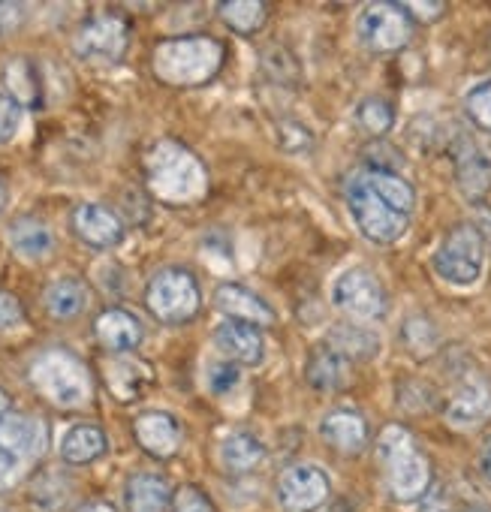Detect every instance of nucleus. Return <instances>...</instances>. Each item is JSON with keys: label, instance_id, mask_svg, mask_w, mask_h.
I'll list each match as a JSON object with an SVG mask.
<instances>
[{"label": "nucleus", "instance_id": "1", "mask_svg": "<svg viewBox=\"0 0 491 512\" xmlns=\"http://www.w3.org/2000/svg\"><path fill=\"white\" fill-rule=\"evenodd\" d=\"M344 202L353 223L368 241L392 244L410 226L416 193L413 184L398 172L362 166L344 181Z\"/></svg>", "mask_w": 491, "mask_h": 512}, {"label": "nucleus", "instance_id": "2", "mask_svg": "<svg viewBox=\"0 0 491 512\" xmlns=\"http://www.w3.org/2000/svg\"><path fill=\"white\" fill-rule=\"evenodd\" d=\"M145 187L154 199L166 205H193L208 193L205 163L175 139H157L142 157Z\"/></svg>", "mask_w": 491, "mask_h": 512}, {"label": "nucleus", "instance_id": "3", "mask_svg": "<svg viewBox=\"0 0 491 512\" xmlns=\"http://www.w3.org/2000/svg\"><path fill=\"white\" fill-rule=\"evenodd\" d=\"M223 46L205 34L169 37L160 40L151 52V73L172 88H199L208 85L223 67Z\"/></svg>", "mask_w": 491, "mask_h": 512}, {"label": "nucleus", "instance_id": "4", "mask_svg": "<svg viewBox=\"0 0 491 512\" xmlns=\"http://www.w3.org/2000/svg\"><path fill=\"white\" fill-rule=\"evenodd\" d=\"M34 389L61 410H82L94 398V380L88 365L67 350H46L28 371Z\"/></svg>", "mask_w": 491, "mask_h": 512}, {"label": "nucleus", "instance_id": "5", "mask_svg": "<svg viewBox=\"0 0 491 512\" xmlns=\"http://www.w3.org/2000/svg\"><path fill=\"white\" fill-rule=\"evenodd\" d=\"M377 458L386 470V479H389L395 500L410 503L428 491L431 467H428V458L419 452V446L407 428L386 425L377 437Z\"/></svg>", "mask_w": 491, "mask_h": 512}, {"label": "nucleus", "instance_id": "6", "mask_svg": "<svg viewBox=\"0 0 491 512\" xmlns=\"http://www.w3.org/2000/svg\"><path fill=\"white\" fill-rule=\"evenodd\" d=\"M431 269L452 287H473L485 269V238L473 223L452 226L431 256Z\"/></svg>", "mask_w": 491, "mask_h": 512}, {"label": "nucleus", "instance_id": "7", "mask_svg": "<svg viewBox=\"0 0 491 512\" xmlns=\"http://www.w3.org/2000/svg\"><path fill=\"white\" fill-rule=\"evenodd\" d=\"M148 311L166 326H184L199 314V284L187 269H160L145 287Z\"/></svg>", "mask_w": 491, "mask_h": 512}, {"label": "nucleus", "instance_id": "8", "mask_svg": "<svg viewBox=\"0 0 491 512\" xmlns=\"http://www.w3.org/2000/svg\"><path fill=\"white\" fill-rule=\"evenodd\" d=\"M130 46V22L118 13H100L82 22L73 37V52L91 67H115Z\"/></svg>", "mask_w": 491, "mask_h": 512}, {"label": "nucleus", "instance_id": "9", "mask_svg": "<svg viewBox=\"0 0 491 512\" xmlns=\"http://www.w3.org/2000/svg\"><path fill=\"white\" fill-rule=\"evenodd\" d=\"M356 34L365 49L377 55L398 52L413 37V19L404 4H368L356 19Z\"/></svg>", "mask_w": 491, "mask_h": 512}, {"label": "nucleus", "instance_id": "10", "mask_svg": "<svg viewBox=\"0 0 491 512\" xmlns=\"http://www.w3.org/2000/svg\"><path fill=\"white\" fill-rule=\"evenodd\" d=\"M332 305L356 323L377 320L386 311V293L368 269H347L332 284Z\"/></svg>", "mask_w": 491, "mask_h": 512}, {"label": "nucleus", "instance_id": "11", "mask_svg": "<svg viewBox=\"0 0 491 512\" xmlns=\"http://www.w3.org/2000/svg\"><path fill=\"white\" fill-rule=\"evenodd\" d=\"M329 500V476L317 464H290L278 479V503L287 512H317Z\"/></svg>", "mask_w": 491, "mask_h": 512}, {"label": "nucleus", "instance_id": "12", "mask_svg": "<svg viewBox=\"0 0 491 512\" xmlns=\"http://www.w3.org/2000/svg\"><path fill=\"white\" fill-rule=\"evenodd\" d=\"M73 232L94 250H109L115 244H121L124 238V223L121 217L100 205V202H82L73 211Z\"/></svg>", "mask_w": 491, "mask_h": 512}, {"label": "nucleus", "instance_id": "13", "mask_svg": "<svg viewBox=\"0 0 491 512\" xmlns=\"http://www.w3.org/2000/svg\"><path fill=\"white\" fill-rule=\"evenodd\" d=\"M305 380L317 392H341L353 380V362L344 353H338L329 341H323L305 359Z\"/></svg>", "mask_w": 491, "mask_h": 512}, {"label": "nucleus", "instance_id": "14", "mask_svg": "<svg viewBox=\"0 0 491 512\" xmlns=\"http://www.w3.org/2000/svg\"><path fill=\"white\" fill-rule=\"evenodd\" d=\"M214 344L235 365H260L266 356V341H263L260 326L241 323V320H223L214 329Z\"/></svg>", "mask_w": 491, "mask_h": 512}, {"label": "nucleus", "instance_id": "15", "mask_svg": "<svg viewBox=\"0 0 491 512\" xmlns=\"http://www.w3.org/2000/svg\"><path fill=\"white\" fill-rule=\"evenodd\" d=\"M0 446L16 458H37L49 446L46 422L31 413H7L0 419Z\"/></svg>", "mask_w": 491, "mask_h": 512}, {"label": "nucleus", "instance_id": "16", "mask_svg": "<svg viewBox=\"0 0 491 512\" xmlns=\"http://www.w3.org/2000/svg\"><path fill=\"white\" fill-rule=\"evenodd\" d=\"M214 308L226 317V320H241L251 326H272L275 323V311L248 287L241 284H220L214 290Z\"/></svg>", "mask_w": 491, "mask_h": 512}, {"label": "nucleus", "instance_id": "17", "mask_svg": "<svg viewBox=\"0 0 491 512\" xmlns=\"http://www.w3.org/2000/svg\"><path fill=\"white\" fill-rule=\"evenodd\" d=\"M455 181L467 199H482L491 190V148L464 139L455 154Z\"/></svg>", "mask_w": 491, "mask_h": 512}, {"label": "nucleus", "instance_id": "18", "mask_svg": "<svg viewBox=\"0 0 491 512\" xmlns=\"http://www.w3.org/2000/svg\"><path fill=\"white\" fill-rule=\"evenodd\" d=\"M133 434L139 446L151 452L154 458H172L181 446V425L169 413H160V410L142 413L133 422Z\"/></svg>", "mask_w": 491, "mask_h": 512}, {"label": "nucleus", "instance_id": "19", "mask_svg": "<svg viewBox=\"0 0 491 512\" xmlns=\"http://www.w3.org/2000/svg\"><path fill=\"white\" fill-rule=\"evenodd\" d=\"M491 419V389L479 380H470L455 392V398L446 404V422L458 431L479 428Z\"/></svg>", "mask_w": 491, "mask_h": 512}, {"label": "nucleus", "instance_id": "20", "mask_svg": "<svg viewBox=\"0 0 491 512\" xmlns=\"http://www.w3.org/2000/svg\"><path fill=\"white\" fill-rule=\"evenodd\" d=\"M0 85H4L7 97L22 109L43 106V76L31 58H10L4 70H0Z\"/></svg>", "mask_w": 491, "mask_h": 512}, {"label": "nucleus", "instance_id": "21", "mask_svg": "<svg viewBox=\"0 0 491 512\" xmlns=\"http://www.w3.org/2000/svg\"><path fill=\"white\" fill-rule=\"evenodd\" d=\"M97 341L112 353H130L142 344V323L121 308H109L94 320Z\"/></svg>", "mask_w": 491, "mask_h": 512}, {"label": "nucleus", "instance_id": "22", "mask_svg": "<svg viewBox=\"0 0 491 512\" xmlns=\"http://www.w3.org/2000/svg\"><path fill=\"white\" fill-rule=\"evenodd\" d=\"M320 434L338 452L353 455V452H359L368 443V422L356 410H332V413L323 416Z\"/></svg>", "mask_w": 491, "mask_h": 512}, {"label": "nucleus", "instance_id": "23", "mask_svg": "<svg viewBox=\"0 0 491 512\" xmlns=\"http://www.w3.org/2000/svg\"><path fill=\"white\" fill-rule=\"evenodd\" d=\"M154 380V371L133 356H118L106 365V386L115 398L133 401L145 392V386Z\"/></svg>", "mask_w": 491, "mask_h": 512}, {"label": "nucleus", "instance_id": "24", "mask_svg": "<svg viewBox=\"0 0 491 512\" xmlns=\"http://www.w3.org/2000/svg\"><path fill=\"white\" fill-rule=\"evenodd\" d=\"M10 247L22 256V260L37 263V260H43V256H49L55 250V235L43 220L19 217L10 226Z\"/></svg>", "mask_w": 491, "mask_h": 512}, {"label": "nucleus", "instance_id": "25", "mask_svg": "<svg viewBox=\"0 0 491 512\" xmlns=\"http://www.w3.org/2000/svg\"><path fill=\"white\" fill-rule=\"evenodd\" d=\"M266 461V446L248 434V431H232L220 443V464L229 473H251Z\"/></svg>", "mask_w": 491, "mask_h": 512}, {"label": "nucleus", "instance_id": "26", "mask_svg": "<svg viewBox=\"0 0 491 512\" xmlns=\"http://www.w3.org/2000/svg\"><path fill=\"white\" fill-rule=\"evenodd\" d=\"M124 500L130 512H163L166 503H172L169 485L157 473H136L130 476L124 488Z\"/></svg>", "mask_w": 491, "mask_h": 512}, {"label": "nucleus", "instance_id": "27", "mask_svg": "<svg viewBox=\"0 0 491 512\" xmlns=\"http://www.w3.org/2000/svg\"><path fill=\"white\" fill-rule=\"evenodd\" d=\"M103 452H106V434H103V428H97V425L82 422V425H73V428L61 437V458H64L67 464L82 467V464L97 461Z\"/></svg>", "mask_w": 491, "mask_h": 512}, {"label": "nucleus", "instance_id": "28", "mask_svg": "<svg viewBox=\"0 0 491 512\" xmlns=\"http://www.w3.org/2000/svg\"><path fill=\"white\" fill-rule=\"evenodd\" d=\"M217 16L223 19V25L241 37L257 34L266 19H269V4L263 0H226V4L217 7Z\"/></svg>", "mask_w": 491, "mask_h": 512}, {"label": "nucleus", "instance_id": "29", "mask_svg": "<svg viewBox=\"0 0 491 512\" xmlns=\"http://www.w3.org/2000/svg\"><path fill=\"white\" fill-rule=\"evenodd\" d=\"M88 305V290L76 278H61L46 290V311L55 320H76Z\"/></svg>", "mask_w": 491, "mask_h": 512}, {"label": "nucleus", "instance_id": "30", "mask_svg": "<svg viewBox=\"0 0 491 512\" xmlns=\"http://www.w3.org/2000/svg\"><path fill=\"white\" fill-rule=\"evenodd\" d=\"M326 341H329L338 353H344L350 362H353V359H371V356L380 350V341H377L374 332H368V329H362V326H350V323L335 326L332 335H329Z\"/></svg>", "mask_w": 491, "mask_h": 512}, {"label": "nucleus", "instance_id": "31", "mask_svg": "<svg viewBox=\"0 0 491 512\" xmlns=\"http://www.w3.org/2000/svg\"><path fill=\"white\" fill-rule=\"evenodd\" d=\"M356 121L365 133L371 136H383L395 127V109L389 100L383 97H365L359 106H356Z\"/></svg>", "mask_w": 491, "mask_h": 512}, {"label": "nucleus", "instance_id": "32", "mask_svg": "<svg viewBox=\"0 0 491 512\" xmlns=\"http://www.w3.org/2000/svg\"><path fill=\"white\" fill-rule=\"evenodd\" d=\"M31 497L37 500L40 509L55 512L64 506V500L70 497V482L67 476H61L58 470H46L43 476H37V482L31 485Z\"/></svg>", "mask_w": 491, "mask_h": 512}, {"label": "nucleus", "instance_id": "33", "mask_svg": "<svg viewBox=\"0 0 491 512\" xmlns=\"http://www.w3.org/2000/svg\"><path fill=\"white\" fill-rule=\"evenodd\" d=\"M401 335H404V344H407L416 356H428V353L437 347V329H434L428 320H422V317L407 320L404 329H401Z\"/></svg>", "mask_w": 491, "mask_h": 512}, {"label": "nucleus", "instance_id": "34", "mask_svg": "<svg viewBox=\"0 0 491 512\" xmlns=\"http://www.w3.org/2000/svg\"><path fill=\"white\" fill-rule=\"evenodd\" d=\"M464 109H467V115L473 118L476 127H482V130L491 133V79L488 82H479V85H473L467 91Z\"/></svg>", "mask_w": 491, "mask_h": 512}, {"label": "nucleus", "instance_id": "35", "mask_svg": "<svg viewBox=\"0 0 491 512\" xmlns=\"http://www.w3.org/2000/svg\"><path fill=\"white\" fill-rule=\"evenodd\" d=\"M205 380H208V389L214 395H229L241 383V368L235 362H229V359H220V362H211L208 365Z\"/></svg>", "mask_w": 491, "mask_h": 512}, {"label": "nucleus", "instance_id": "36", "mask_svg": "<svg viewBox=\"0 0 491 512\" xmlns=\"http://www.w3.org/2000/svg\"><path fill=\"white\" fill-rule=\"evenodd\" d=\"M278 145L290 154H308L314 148V133L296 121H284L278 127Z\"/></svg>", "mask_w": 491, "mask_h": 512}, {"label": "nucleus", "instance_id": "37", "mask_svg": "<svg viewBox=\"0 0 491 512\" xmlns=\"http://www.w3.org/2000/svg\"><path fill=\"white\" fill-rule=\"evenodd\" d=\"M172 512H214V503L211 497L196 488V485H181L175 494H172Z\"/></svg>", "mask_w": 491, "mask_h": 512}, {"label": "nucleus", "instance_id": "38", "mask_svg": "<svg viewBox=\"0 0 491 512\" xmlns=\"http://www.w3.org/2000/svg\"><path fill=\"white\" fill-rule=\"evenodd\" d=\"M19 130H22V106L13 103L7 94H0V145L13 142Z\"/></svg>", "mask_w": 491, "mask_h": 512}, {"label": "nucleus", "instance_id": "39", "mask_svg": "<svg viewBox=\"0 0 491 512\" xmlns=\"http://www.w3.org/2000/svg\"><path fill=\"white\" fill-rule=\"evenodd\" d=\"M22 323H25V308H22V302H19L13 293L0 290V332H4V329H16V326H22Z\"/></svg>", "mask_w": 491, "mask_h": 512}, {"label": "nucleus", "instance_id": "40", "mask_svg": "<svg viewBox=\"0 0 491 512\" xmlns=\"http://www.w3.org/2000/svg\"><path fill=\"white\" fill-rule=\"evenodd\" d=\"M25 7L22 4H0V37H10L22 28Z\"/></svg>", "mask_w": 491, "mask_h": 512}, {"label": "nucleus", "instance_id": "41", "mask_svg": "<svg viewBox=\"0 0 491 512\" xmlns=\"http://www.w3.org/2000/svg\"><path fill=\"white\" fill-rule=\"evenodd\" d=\"M404 10H407V16L413 19V22H425V25H431V22H437L443 13H446V4H434V0H428V4H404Z\"/></svg>", "mask_w": 491, "mask_h": 512}, {"label": "nucleus", "instance_id": "42", "mask_svg": "<svg viewBox=\"0 0 491 512\" xmlns=\"http://www.w3.org/2000/svg\"><path fill=\"white\" fill-rule=\"evenodd\" d=\"M19 476V458L0 446V491H7Z\"/></svg>", "mask_w": 491, "mask_h": 512}, {"label": "nucleus", "instance_id": "43", "mask_svg": "<svg viewBox=\"0 0 491 512\" xmlns=\"http://www.w3.org/2000/svg\"><path fill=\"white\" fill-rule=\"evenodd\" d=\"M79 512H118L112 503H103V500H94V503H88V506H82Z\"/></svg>", "mask_w": 491, "mask_h": 512}, {"label": "nucleus", "instance_id": "44", "mask_svg": "<svg viewBox=\"0 0 491 512\" xmlns=\"http://www.w3.org/2000/svg\"><path fill=\"white\" fill-rule=\"evenodd\" d=\"M482 473L491 479V440H488V446L482 449Z\"/></svg>", "mask_w": 491, "mask_h": 512}, {"label": "nucleus", "instance_id": "45", "mask_svg": "<svg viewBox=\"0 0 491 512\" xmlns=\"http://www.w3.org/2000/svg\"><path fill=\"white\" fill-rule=\"evenodd\" d=\"M10 413V398L4 395V392H0V419H4Z\"/></svg>", "mask_w": 491, "mask_h": 512}, {"label": "nucleus", "instance_id": "46", "mask_svg": "<svg viewBox=\"0 0 491 512\" xmlns=\"http://www.w3.org/2000/svg\"><path fill=\"white\" fill-rule=\"evenodd\" d=\"M4 205H7V193H4V187H0V214H4Z\"/></svg>", "mask_w": 491, "mask_h": 512}]
</instances>
